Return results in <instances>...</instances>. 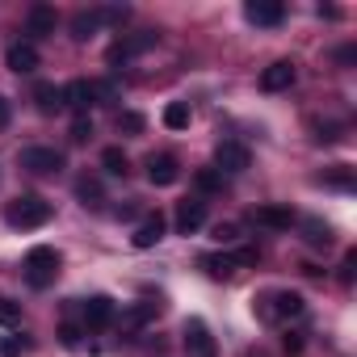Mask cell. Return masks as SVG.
<instances>
[{
  "mask_svg": "<svg viewBox=\"0 0 357 357\" xmlns=\"http://www.w3.org/2000/svg\"><path fill=\"white\" fill-rule=\"evenodd\" d=\"M51 215H55V206L38 194H17L13 202H5V223L17 231H34V227L51 223Z\"/></svg>",
  "mask_w": 357,
  "mask_h": 357,
  "instance_id": "1",
  "label": "cell"
},
{
  "mask_svg": "<svg viewBox=\"0 0 357 357\" xmlns=\"http://www.w3.org/2000/svg\"><path fill=\"white\" fill-rule=\"evenodd\" d=\"M59 252L55 248H47V244H38V248H30L26 252V282L34 286V290H47L55 278H59Z\"/></svg>",
  "mask_w": 357,
  "mask_h": 357,
  "instance_id": "2",
  "label": "cell"
},
{
  "mask_svg": "<svg viewBox=\"0 0 357 357\" xmlns=\"http://www.w3.org/2000/svg\"><path fill=\"white\" fill-rule=\"evenodd\" d=\"M155 43H160V34H155V30H139V34H126V38H118V43H114L109 51H105V59H109V63L118 68V63H130L135 55L151 51Z\"/></svg>",
  "mask_w": 357,
  "mask_h": 357,
  "instance_id": "3",
  "label": "cell"
},
{
  "mask_svg": "<svg viewBox=\"0 0 357 357\" xmlns=\"http://www.w3.org/2000/svg\"><path fill=\"white\" fill-rule=\"evenodd\" d=\"M181 336H185V353L190 357H219V344H215V336H211V328L202 319H185Z\"/></svg>",
  "mask_w": 357,
  "mask_h": 357,
  "instance_id": "4",
  "label": "cell"
},
{
  "mask_svg": "<svg viewBox=\"0 0 357 357\" xmlns=\"http://www.w3.org/2000/svg\"><path fill=\"white\" fill-rule=\"evenodd\" d=\"M252 223H257V227H269V231H290V227L298 223V215H294L286 202H265V206L252 211Z\"/></svg>",
  "mask_w": 357,
  "mask_h": 357,
  "instance_id": "5",
  "label": "cell"
},
{
  "mask_svg": "<svg viewBox=\"0 0 357 357\" xmlns=\"http://www.w3.org/2000/svg\"><path fill=\"white\" fill-rule=\"evenodd\" d=\"M244 17H248L252 26L273 30V26L286 22V5H282V0H248V5H244Z\"/></svg>",
  "mask_w": 357,
  "mask_h": 357,
  "instance_id": "6",
  "label": "cell"
},
{
  "mask_svg": "<svg viewBox=\"0 0 357 357\" xmlns=\"http://www.w3.org/2000/svg\"><path fill=\"white\" fill-rule=\"evenodd\" d=\"M248 164H252V151L244 143H236V139H223L219 143V151H215V168L219 172H244Z\"/></svg>",
  "mask_w": 357,
  "mask_h": 357,
  "instance_id": "7",
  "label": "cell"
},
{
  "mask_svg": "<svg viewBox=\"0 0 357 357\" xmlns=\"http://www.w3.org/2000/svg\"><path fill=\"white\" fill-rule=\"evenodd\" d=\"M22 168H30V172H59L63 168V151L59 147H26L22 151Z\"/></svg>",
  "mask_w": 357,
  "mask_h": 357,
  "instance_id": "8",
  "label": "cell"
},
{
  "mask_svg": "<svg viewBox=\"0 0 357 357\" xmlns=\"http://www.w3.org/2000/svg\"><path fill=\"white\" fill-rule=\"evenodd\" d=\"M38 63H43V55H38V47H34V43H13V47L5 51V68H9V72H17V76L34 72Z\"/></svg>",
  "mask_w": 357,
  "mask_h": 357,
  "instance_id": "9",
  "label": "cell"
},
{
  "mask_svg": "<svg viewBox=\"0 0 357 357\" xmlns=\"http://www.w3.org/2000/svg\"><path fill=\"white\" fill-rule=\"evenodd\" d=\"M265 303H269V307H265L269 319H294V315H303V294H298V290H278V294H269Z\"/></svg>",
  "mask_w": 357,
  "mask_h": 357,
  "instance_id": "10",
  "label": "cell"
},
{
  "mask_svg": "<svg viewBox=\"0 0 357 357\" xmlns=\"http://www.w3.org/2000/svg\"><path fill=\"white\" fill-rule=\"evenodd\" d=\"M176 176H181V164H176V155H168V151L147 155V181H151V185H172Z\"/></svg>",
  "mask_w": 357,
  "mask_h": 357,
  "instance_id": "11",
  "label": "cell"
},
{
  "mask_svg": "<svg viewBox=\"0 0 357 357\" xmlns=\"http://www.w3.org/2000/svg\"><path fill=\"white\" fill-rule=\"evenodd\" d=\"M202 223H206V202L202 198H185L181 206H176V231L181 236H194Z\"/></svg>",
  "mask_w": 357,
  "mask_h": 357,
  "instance_id": "12",
  "label": "cell"
},
{
  "mask_svg": "<svg viewBox=\"0 0 357 357\" xmlns=\"http://www.w3.org/2000/svg\"><path fill=\"white\" fill-rule=\"evenodd\" d=\"M55 26H59V13L51 5H30V13H26V34L30 38H47V34H55Z\"/></svg>",
  "mask_w": 357,
  "mask_h": 357,
  "instance_id": "13",
  "label": "cell"
},
{
  "mask_svg": "<svg viewBox=\"0 0 357 357\" xmlns=\"http://www.w3.org/2000/svg\"><path fill=\"white\" fill-rule=\"evenodd\" d=\"M294 76H298L294 63H290V59H278V63H269V68L261 72V89H265V93H282V89L294 84Z\"/></svg>",
  "mask_w": 357,
  "mask_h": 357,
  "instance_id": "14",
  "label": "cell"
},
{
  "mask_svg": "<svg viewBox=\"0 0 357 357\" xmlns=\"http://www.w3.org/2000/svg\"><path fill=\"white\" fill-rule=\"evenodd\" d=\"M164 231H168V223H164V215H147L139 227H135V236H130V244L135 248H155L160 240H164Z\"/></svg>",
  "mask_w": 357,
  "mask_h": 357,
  "instance_id": "15",
  "label": "cell"
},
{
  "mask_svg": "<svg viewBox=\"0 0 357 357\" xmlns=\"http://www.w3.org/2000/svg\"><path fill=\"white\" fill-rule=\"evenodd\" d=\"M84 319H89V328H109V324H114V298L93 294V298L84 303Z\"/></svg>",
  "mask_w": 357,
  "mask_h": 357,
  "instance_id": "16",
  "label": "cell"
},
{
  "mask_svg": "<svg viewBox=\"0 0 357 357\" xmlns=\"http://www.w3.org/2000/svg\"><path fill=\"white\" fill-rule=\"evenodd\" d=\"M63 105H72V109H89V105H97L93 80H72V84L63 89Z\"/></svg>",
  "mask_w": 357,
  "mask_h": 357,
  "instance_id": "17",
  "label": "cell"
},
{
  "mask_svg": "<svg viewBox=\"0 0 357 357\" xmlns=\"http://www.w3.org/2000/svg\"><path fill=\"white\" fill-rule=\"evenodd\" d=\"M34 105H38L43 114H59V109H63V89H59V84H47V80L34 84Z\"/></svg>",
  "mask_w": 357,
  "mask_h": 357,
  "instance_id": "18",
  "label": "cell"
},
{
  "mask_svg": "<svg viewBox=\"0 0 357 357\" xmlns=\"http://www.w3.org/2000/svg\"><path fill=\"white\" fill-rule=\"evenodd\" d=\"M97 30H101V17H97V9H80V13H72V38L89 43Z\"/></svg>",
  "mask_w": 357,
  "mask_h": 357,
  "instance_id": "19",
  "label": "cell"
},
{
  "mask_svg": "<svg viewBox=\"0 0 357 357\" xmlns=\"http://www.w3.org/2000/svg\"><path fill=\"white\" fill-rule=\"evenodd\" d=\"M190 118H194V114H190V101H168V105H164V126H168V130H185Z\"/></svg>",
  "mask_w": 357,
  "mask_h": 357,
  "instance_id": "20",
  "label": "cell"
},
{
  "mask_svg": "<svg viewBox=\"0 0 357 357\" xmlns=\"http://www.w3.org/2000/svg\"><path fill=\"white\" fill-rule=\"evenodd\" d=\"M303 240H307L311 248H328V244H332V227L319 223V219H303Z\"/></svg>",
  "mask_w": 357,
  "mask_h": 357,
  "instance_id": "21",
  "label": "cell"
},
{
  "mask_svg": "<svg viewBox=\"0 0 357 357\" xmlns=\"http://www.w3.org/2000/svg\"><path fill=\"white\" fill-rule=\"evenodd\" d=\"M319 185H328V190H353V168H349V164H332V168L319 176Z\"/></svg>",
  "mask_w": 357,
  "mask_h": 357,
  "instance_id": "22",
  "label": "cell"
},
{
  "mask_svg": "<svg viewBox=\"0 0 357 357\" xmlns=\"http://www.w3.org/2000/svg\"><path fill=\"white\" fill-rule=\"evenodd\" d=\"M101 164H105L109 176H126V172H130V160H126L122 147H105V151H101Z\"/></svg>",
  "mask_w": 357,
  "mask_h": 357,
  "instance_id": "23",
  "label": "cell"
},
{
  "mask_svg": "<svg viewBox=\"0 0 357 357\" xmlns=\"http://www.w3.org/2000/svg\"><path fill=\"white\" fill-rule=\"evenodd\" d=\"M76 198H80L84 206H101V202H105L101 181H93V176H80V181H76Z\"/></svg>",
  "mask_w": 357,
  "mask_h": 357,
  "instance_id": "24",
  "label": "cell"
},
{
  "mask_svg": "<svg viewBox=\"0 0 357 357\" xmlns=\"http://www.w3.org/2000/svg\"><path fill=\"white\" fill-rule=\"evenodd\" d=\"M194 185H198L202 194H219V190H223V172H219V168H198V172H194Z\"/></svg>",
  "mask_w": 357,
  "mask_h": 357,
  "instance_id": "25",
  "label": "cell"
},
{
  "mask_svg": "<svg viewBox=\"0 0 357 357\" xmlns=\"http://www.w3.org/2000/svg\"><path fill=\"white\" fill-rule=\"evenodd\" d=\"M97 17H101V30H105V26H122L130 17V9L126 5H97Z\"/></svg>",
  "mask_w": 357,
  "mask_h": 357,
  "instance_id": "26",
  "label": "cell"
},
{
  "mask_svg": "<svg viewBox=\"0 0 357 357\" xmlns=\"http://www.w3.org/2000/svg\"><path fill=\"white\" fill-rule=\"evenodd\" d=\"M311 139H315V143H336V139H340V126H336V122L311 118Z\"/></svg>",
  "mask_w": 357,
  "mask_h": 357,
  "instance_id": "27",
  "label": "cell"
},
{
  "mask_svg": "<svg viewBox=\"0 0 357 357\" xmlns=\"http://www.w3.org/2000/svg\"><path fill=\"white\" fill-rule=\"evenodd\" d=\"M202 265H206V269H211L215 278H231V273L240 269V265H236V257H206Z\"/></svg>",
  "mask_w": 357,
  "mask_h": 357,
  "instance_id": "28",
  "label": "cell"
},
{
  "mask_svg": "<svg viewBox=\"0 0 357 357\" xmlns=\"http://www.w3.org/2000/svg\"><path fill=\"white\" fill-rule=\"evenodd\" d=\"M155 311H160V303H139V307H130V311H126L122 319H126L130 328H139V324H147V319H151Z\"/></svg>",
  "mask_w": 357,
  "mask_h": 357,
  "instance_id": "29",
  "label": "cell"
},
{
  "mask_svg": "<svg viewBox=\"0 0 357 357\" xmlns=\"http://www.w3.org/2000/svg\"><path fill=\"white\" fill-rule=\"evenodd\" d=\"M13 324H22V303L0 298V328H13Z\"/></svg>",
  "mask_w": 357,
  "mask_h": 357,
  "instance_id": "30",
  "label": "cell"
},
{
  "mask_svg": "<svg viewBox=\"0 0 357 357\" xmlns=\"http://www.w3.org/2000/svg\"><path fill=\"white\" fill-rule=\"evenodd\" d=\"M118 130H122V135H139V130H143V114L122 109V114H118Z\"/></svg>",
  "mask_w": 357,
  "mask_h": 357,
  "instance_id": "31",
  "label": "cell"
},
{
  "mask_svg": "<svg viewBox=\"0 0 357 357\" xmlns=\"http://www.w3.org/2000/svg\"><path fill=\"white\" fill-rule=\"evenodd\" d=\"M89 139H93V122L80 114V118L72 122V143H89Z\"/></svg>",
  "mask_w": 357,
  "mask_h": 357,
  "instance_id": "32",
  "label": "cell"
},
{
  "mask_svg": "<svg viewBox=\"0 0 357 357\" xmlns=\"http://www.w3.org/2000/svg\"><path fill=\"white\" fill-rule=\"evenodd\" d=\"M22 349H26L22 336H0V357H17Z\"/></svg>",
  "mask_w": 357,
  "mask_h": 357,
  "instance_id": "33",
  "label": "cell"
},
{
  "mask_svg": "<svg viewBox=\"0 0 357 357\" xmlns=\"http://www.w3.org/2000/svg\"><path fill=\"white\" fill-rule=\"evenodd\" d=\"M236 236H240V231H236V223H219V227H215V240H219V244H231Z\"/></svg>",
  "mask_w": 357,
  "mask_h": 357,
  "instance_id": "34",
  "label": "cell"
},
{
  "mask_svg": "<svg viewBox=\"0 0 357 357\" xmlns=\"http://www.w3.org/2000/svg\"><path fill=\"white\" fill-rule=\"evenodd\" d=\"M59 340H63L68 349H76V344H80V328H72V324H63V328H59Z\"/></svg>",
  "mask_w": 357,
  "mask_h": 357,
  "instance_id": "35",
  "label": "cell"
},
{
  "mask_svg": "<svg viewBox=\"0 0 357 357\" xmlns=\"http://www.w3.org/2000/svg\"><path fill=\"white\" fill-rule=\"evenodd\" d=\"M336 63H340V68H353V63H357V47H340V51H336Z\"/></svg>",
  "mask_w": 357,
  "mask_h": 357,
  "instance_id": "36",
  "label": "cell"
},
{
  "mask_svg": "<svg viewBox=\"0 0 357 357\" xmlns=\"http://www.w3.org/2000/svg\"><path fill=\"white\" fill-rule=\"evenodd\" d=\"M257 261H261L257 248H240V252H236V265H257Z\"/></svg>",
  "mask_w": 357,
  "mask_h": 357,
  "instance_id": "37",
  "label": "cell"
},
{
  "mask_svg": "<svg viewBox=\"0 0 357 357\" xmlns=\"http://www.w3.org/2000/svg\"><path fill=\"white\" fill-rule=\"evenodd\" d=\"M282 349H286V353H298V349H303V336H298V332H290V336L282 340Z\"/></svg>",
  "mask_w": 357,
  "mask_h": 357,
  "instance_id": "38",
  "label": "cell"
},
{
  "mask_svg": "<svg viewBox=\"0 0 357 357\" xmlns=\"http://www.w3.org/2000/svg\"><path fill=\"white\" fill-rule=\"evenodd\" d=\"M353 265H357V257L349 252V257H344V265H340V278H344V282H353Z\"/></svg>",
  "mask_w": 357,
  "mask_h": 357,
  "instance_id": "39",
  "label": "cell"
},
{
  "mask_svg": "<svg viewBox=\"0 0 357 357\" xmlns=\"http://www.w3.org/2000/svg\"><path fill=\"white\" fill-rule=\"evenodd\" d=\"M0 126H9V101L0 97Z\"/></svg>",
  "mask_w": 357,
  "mask_h": 357,
  "instance_id": "40",
  "label": "cell"
}]
</instances>
